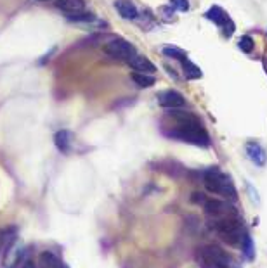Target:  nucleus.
Listing matches in <instances>:
<instances>
[{
  "instance_id": "nucleus-1",
  "label": "nucleus",
  "mask_w": 267,
  "mask_h": 268,
  "mask_svg": "<svg viewBox=\"0 0 267 268\" xmlns=\"http://www.w3.org/2000/svg\"><path fill=\"white\" fill-rule=\"evenodd\" d=\"M161 133L168 139L188 142L193 146L208 147L212 144L208 132L198 116L186 111H170L161 118Z\"/></svg>"
},
{
  "instance_id": "nucleus-2",
  "label": "nucleus",
  "mask_w": 267,
  "mask_h": 268,
  "mask_svg": "<svg viewBox=\"0 0 267 268\" xmlns=\"http://www.w3.org/2000/svg\"><path fill=\"white\" fill-rule=\"evenodd\" d=\"M210 221H212V227L217 232V235L229 246H240L243 242V237L247 235L243 228V220L238 211Z\"/></svg>"
},
{
  "instance_id": "nucleus-3",
  "label": "nucleus",
  "mask_w": 267,
  "mask_h": 268,
  "mask_svg": "<svg viewBox=\"0 0 267 268\" xmlns=\"http://www.w3.org/2000/svg\"><path fill=\"white\" fill-rule=\"evenodd\" d=\"M203 183L208 189V192L212 194H219V196L226 197V199L236 201L238 199V192L234 189L231 178L227 177L224 171H220L219 168H210L203 173Z\"/></svg>"
},
{
  "instance_id": "nucleus-4",
  "label": "nucleus",
  "mask_w": 267,
  "mask_h": 268,
  "mask_svg": "<svg viewBox=\"0 0 267 268\" xmlns=\"http://www.w3.org/2000/svg\"><path fill=\"white\" fill-rule=\"evenodd\" d=\"M198 262L205 268H236L233 256L212 244L198 249Z\"/></svg>"
},
{
  "instance_id": "nucleus-5",
  "label": "nucleus",
  "mask_w": 267,
  "mask_h": 268,
  "mask_svg": "<svg viewBox=\"0 0 267 268\" xmlns=\"http://www.w3.org/2000/svg\"><path fill=\"white\" fill-rule=\"evenodd\" d=\"M205 17L208 21H212L213 24H217L219 28H222V33H224V37H226V38L233 37L234 30H236V24H234V21L231 19L229 14H227L222 7H219V5L210 7V9L206 10Z\"/></svg>"
},
{
  "instance_id": "nucleus-6",
  "label": "nucleus",
  "mask_w": 267,
  "mask_h": 268,
  "mask_svg": "<svg viewBox=\"0 0 267 268\" xmlns=\"http://www.w3.org/2000/svg\"><path fill=\"white\" fill-rule=\"evenodd\" d=\"M104 52L113 59H127L129 61V59L135 54V49H134V45L129 44L127 40L117 38V40H111L104 45Z\"/></svg>"
},
{
  "instance_id": "nucleus-7",
  "label": "nucleus",
  "mask_w": 267,
  "mask_h": 268,
  "mask_svg": "<svg viewBox=\"0 0 267 268\" xmlns=\"http://www.w3.org/2000/svg\"><path fill=\"white\" fill-rule=\"evenodd\" d=\"M158 102L160 106L168 109H175V107H182L186 104V99L181 92L177 90H163L158 94Z\"/></svg>"
},
{
  "instance_id": "nucleus-8",
  "label": "nucleus",
  "mask_w": 267,
  "mask_h": 268,
  "mask_svg": "<svg viewBox=\"0 0 267 268\" xmlns=\"http://www.w3.org/2000/svg\"><path fill=\"white\" fill-rule=\"evenodd\" d=\"M245 151H247V156L255 166L259 168H264L266 163H267V154H266V149L261 146L259 142H247L245 146Z\"/></svg>"
},
{
  "instance_id": "nucleus-9",
  "label": "nucleus",
  "mask_w": 267,
  "mask_h": 268,
  "mask_svg": "<svg viewBox=\"0 0 267 268\" xmlns=\"http://www.w3.org/2000/svg\"><path fill=\"white\" fill-rule=\"evenodd\" d=\"M129 64H131V68H134L135 71H140V73H144V75H153V73L156 71V66H154L147 57H144V55L134 54L132 57L129 59Z\"/></svg>"
},
{
  "instance_id": "nucleus-10",
  "label": "nucleus",
  "mask_w": 267,
  "mask_h": 268,
  "mask_svg": "<svg viewBox=\"0 0 267 268\" xmlns=\"http://www.w3.org/2000/svg\"><path fill=\"white\" fill-rule=\"evenodd\" d=\"M115 9L118 10V14H120L124 19H137V16H139L137 7L134 5L131 0H117V2H115Z\"/></svg>"
},
{
  "instance_id": "nucleus-11",
  "label": "nucleus",
  "mask_w": 267,
  "mask_h": 268,
  "mask_svg": "<svg viewBox=\"0 0 267 268\" xmlns=\"http://www.w3.org/2000/svg\"><path fill=\"white\" fill-rule=\"evenodd\" d=\"M71 142H73V133L68 132V130H61V132L56 133L54 144L61 153H69V149H71Z\"/></svg>"
},
{
  "instance_id": "nucleus-12",
  "label": "nucleus",
  "mask_w": 267,
  "mask_h": 268,
  "mask_svg": "<svg viewBox=\"0 0 267 268\" xmlns=\"http://www.w3.org/2000/svg\"><path fill=\"white\" fill-rule=\"evenodd\" d=\"M56 7L68 14H73V12H80V10L85 9V2H83V0H58Z\"/></svg>"
},
{
  "instance_id": "nucleus-13",
  "label": "nucleus",
  "mask_w": 267,
  "mask_h": 268,
  "mask_svg": "<svg viewBox=\"0 0 267 268\" xmlns=\"http://www.w3.org/2000/svg\"><path fill=\"white\" fill-rule=\"evenodd\" d=\"M0 242H2L3 255L7 256L10 249H12V246L16 244V228H7V230H3L2 237H0Z\"/></svg>"
},
{
  "instance_id": "nucleus-14",
  "label": "nucleus",
  "mask_w": 267,
  "mask_h": 268,
  "mask_svg": "<svg viewBox=\"0 0 267 268\" xmlns=\"http://www.w3.org/2000/svg\"><path fill=\"white\" fill-rule=\"evenodd\" d=\"M40 267H44V268H63L65 267V263H63L61 260L54 255V253L45 251L40 255Z\"/></svg>"
},
{
  "instance_id": "nucleus-15",
  "label": "nucleus",
  "mask_w": 267,
  "mask_h": 268,
  "mask_svg": "<svg viewBox=\"0 0 267 268\" xmlns=\"http://www.w3.org/2000/svg\"><path fill=\"white\" fill-rule=\"evenodd\" d=\"M182 69H184L186 78H189V80H198V78H201V76H203L201 69H200L195 62L189 61L188 57L182 59Z\"/></svg>"
},
{
  "instance_id": "nucleus-16",
  "label": "nucleus",
  "mask_w": 267,
  "mask_h": 268,
  "mask_svg": "<svg viewBox=\"0 0 267 268\" xmlns=\"http://www.w3.org/2000/svg\"><path fill=\"white\" fill-rule=\"evenodd\" d=\"M132 80H134V82H135L139 87H144V89H147V87H153L154 82H156L153 75H144V73H134Z\"/></svg>"
},
{
  "instance_id": "nucleus-17",
  "label": "nucleus",
  "mask_w": 267,
  "mask_h": 268,
  "mask_svg": "<svg viewBox=\"0 0 267 268\" xmlns=\"http://www.w3.org/2000/svg\"><path fill=\"white\" fill-rule=\"evenodd\" d=\"M241 251H243L245 258H247L248 262H252V260L255 258L254 242H252V237H250V235H245V237H243V242H241Z\"/></svg>"
},
{
  "instance_id": "nucleus-18",
  "label": "nucleus",
  "mask_w": 267,
  "mask_h": 268,
  "mask_svg": "<svg viewBox=\"0 0 267 268\" xmlns=\"http://www.w3.org/2000/svg\"><path fill=\"white\" fill-rule=\"evenodd\" d=\"M163 54L167 57H172V59H177V61H182L186 59V52L179 47H174V45H168V47H163Z\"/></svg>"
},
{
  "instance_id": "nucleus-19",
  "label": "nucleus",
  "mask_w": 267,
  "mask_h": 268,
  "mask_svg": "<svg viewBox=\"0 0 267 268\" xmlns=\"http://www.w3.org/2000/svg\"><path fill=\"white\" fill-rule=\"evenodd\" d=\"M254 45H255L254 38L248 37V35H245V37H241V38H240V42H238V47H240L243 52H247V54H250V52L254 51Z\"/></svg>"
},
{
  "instance_id": "nucleus-20",
  "label": "nucleus",
  "mask_w": 267,
  "mask_h": 268,
  "mask_svg": "<svg viewBox=\"0 0 267 268\" xmlns=\"http://www.w3.org/2000/svg\"><path fill=\"white\" fill-rule=\"evenodd\" d=\"M68 19L69 21H83V23H89V21H94V14L90 12H73V14H68Z\"/></svg>"
},
{
  "instance_id": "nucleus-21",
  "label": "nucleus",
  "mask_w": 267,
  "mask_h": 268,
  "mask_svg": "<svg viewBox=\"0 0 267 268\" xmlns=\"http://www.w3.org/2000/svg\"><path fill=\"white\" fill-rule=\"evenodd\" d=\"M170 5L174 7V9H177L179 12H188L189 10L188 0H170Z\"/></svg>"
},
{
  "instance_id": "nucleus-22",
  "label": "nucleus",
  "mask_w": 267,
  "mask_h": 268,
  "mask_svg": "<svg viewBox=\"0 0 267 268\" xmlns=\"http://www.w3.org/2000/svg\"><path fill=\"white\" fill-rule=\"evenodd\" d=\"M160 12H161V14H165V16H163V19H165V21H170V19H172L170 16H174V7H172V5L160 7Z\"/></svg>"
},
{
  "instance_id": "nucleus-23",
  "label": "nucleus",
  "mask_w": 267,
  "mask_h": 268,
  "mask_svg": "<svg viewBox=\"0 0 267 268\" xmlns=\"http://www.w3.org/2000/svg\"><path fill=\"white\" fill-rule=\"evenodd\" d=\"M248 190H250V197H252V201H255V203H259V197H257V192H254V189H252V185L248 183Z\"/></svg>"
},
{
  "instance_id": "nucleus-24",
  "label": "nucleus",
  "mask_w": 267,
  "mask_h": 268,
  "mask_svg": "<svg viewBox=\"0 0 267 268\" xmlns=\"http://www.w3.org/2000/svg\"><path fill=\"white\" fill-rule=\"evenodd\" d=\"M21 268H38V267L35 265L33 262H30V260H26V262H24L23 265H21Z\"/></svg>"
},
{
  "instance_id": "nucleus-25",
  "label": "nucleus",
  "mask_w": 267,
  "mask_h": 268,
  "mask_svg": "<svg viewBox=\"0 0 267 268\" xmlns=\"http://www.w3.org/2000/svg\"><path fill=\"white\" fill-rule=\"evenodd\" d=\"M262 64H264V69H266V73H267V57H264V61H262Z\"/></svg>"
},
{
  "instance_id": "nucleus-26",
  "label": "nucleus",
  "mask_w": 267,
  "mask_h": 268,
  "mask_svg": "<svg viewBox=\"0 0 267 268\" xmlns=\"http://www.w3.org/2000/svg\"><path fill=\"white\" fill-rule=\"evenodd\" d=\"M63 268H68V267H66V265H65V267H63Z\"/></svg>"
}]
</instances>
